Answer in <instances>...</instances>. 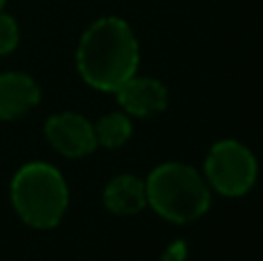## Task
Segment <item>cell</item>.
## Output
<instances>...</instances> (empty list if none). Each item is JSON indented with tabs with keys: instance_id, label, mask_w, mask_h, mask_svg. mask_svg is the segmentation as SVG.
Listing matches in <instances>:
<instances>
[{
	"instance_id": "6da1fadb",
	"label": "cell",
	"mask_w": 263,
	"mask_h": 261,
	"mask_svg": "<svg viewBox=\"0 0 263 261\" xmlns=\"http://www.w3.org/2000/svg\"><path fill=\"white\" fill-rule=\"evenodd\" d=\"M77 67L90 88L116 92L139 69V42L127 21L118 16L97 18L81 35Z\"/></svg>"
},
{
	"instance_id": "7a4b0ae2",
	"label": "cell",
	"mask_w": 263,
	"mask_h": 261,
	"mask_svg": "<svg viewBox=\"0 0 263 261\" xmlns=\"http://www.w3.org/2000/svg\"><path fill=\"white\" fill-rule=\"evenodd\" d=\"M148 206L164 220L185 225L205 215L210 208V188L199 171L182 162H164L145 178Z\"/></svg>"
},
{
	"instance_id": "3957f363",
	"label": "cell",
	"mask_w": 263,
	"mask_h": 261,
	"mask_svg": "<svg viewBox=\"0 0 263 261\" xmlns=\"http://www.w3.org/2000/svg\"><path fill=\"white\" fill-rule=\"evenodd\" d=\"M12 206L32 229H53L69 206V190L63 174L46 162L23 164L12 178Z\"/></svg>"
},
{
	"instance_id": "277c9868",
	"label": "cell",
	"mask_w": 263,
	"mask_h": 261,
	"mask_svg": "<svg viewBox=\"0 0 263 261\" xmlns=\"http://www.w3.org/2000/svg\"><path fill=\"white\" fill-rule=\"evenodd\" d=\"M205 183L224 197H242L256 183L259 164L245 143L224 139L208 151L203 164Z\"/></svg>"
},
{
	"instance_id": "5b68a950",
	"label": "cell",
	"mask_w": 263,
	"mask_h": 261,
	"mask_svg": "<svg viewBox=\"0 0 263 261\" xmlns=\"http://www.w3.org/2000/svg\"><path fill=\"white\" fill-rule=\"evenodd\" d=\"M44 134L51 146L65 157H83L97 148L92 123L74 111L51 116L44 125Z\"/></svg>"
},
{
	"instance_id": "8992f818",
	"label": "cell",
	"mask_w": 263,
	"mask_h": 261,
	"mask_svg": "<svg viewBox=\"0 0 263 261\" xmlns=\"http://www.w3.org/2000/svg\"><path fill=\"white\" fill-rule=\"evenodd\" d=\"M120 106L127 116L148 118V116L162 114L168 106V90L162 81L148 77H132L116 90Z\"/></svg>"
},
{
	"instance_id": "52a82bcc",
	"label": "cell",
	"mask_w": 263,
	"mask_h": 261,
	"mask_svg": "<svg viewBox=\"0 0 263 261\" xmlns=\"http://www.w3.org/2000/svg\"><path fill=\"white\" fill-rule=\"evenodd\" d=\"M40 104V86L23 72L0 74V120L26 116Z\"/></svg>"
},
{
	"instance_id": "ba28073f",
	"label": "cell",
	"mask_w": 263,
	"mask_h": 261,
	"mask_svg": "<svg viewBox=\"0 0 263 261\" xmlns=\"http://www.w3.org/2000/svg\"><path fill=\"white\" fill-rule=\"evenodd\" d=\"M104 206L116 215H134V213L143 211L148 206L145 180L132 174L116 176L104 188Z\"/></svg>"
},
{
	"instance_id": "9c48e42d",
	"label": "cell",
	"mask_w": 263,
	"mask_h": 261,
	"mask_svg": "<svg viewBox=\"0 0 263 261\" xmlns=\"http://www.w3.org/2000/svg\"><path fill=\"white\" fill-rule=\"evenodd\" d=\"M92 127H95L97 146H104V148H120V146H125L132 137V118L125 111L123 114H120V111L106 114L104 118H100Z\"/></svg>"
},
{
	"instance_id": "30bf717a",
	"label": "cell",
	"mask_w": 263,
	"mask_h": 261,
	"mask_svg": "<svg viewBox=\"0 0 263 261\" xmlns=\"http://www.w3.org/2000/svg\"><path fill=\"white\" fill-rule=\"evenodd\" d=\"M18 46V26L14 16L0 12V55L12 53Z\"/></svg>"
},
{
	"instance_id": "8fae6325",
	"label": "cell",
	"mask_w": 263,
	"mask_h": 261,
	"mask_svg": "<svg viewBox=\"0 0 263 261\" xmlns=\"http://www.w3.org/2000/svg\"><path fill=\"white\" fill-rule=\"evenodd\" d=\"M3 5H5V0H0V12H3Z\"/></svg>"
}]
</instances>
